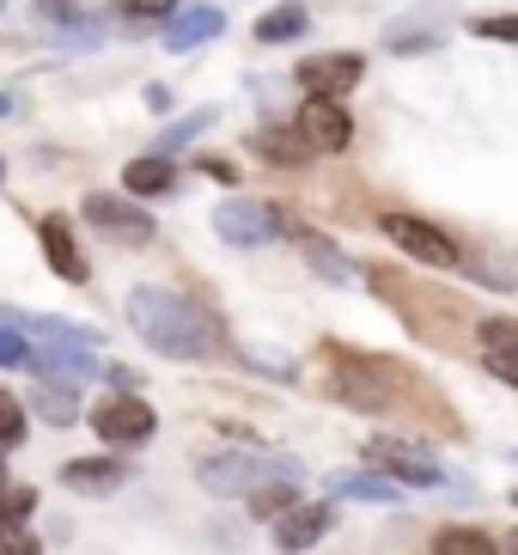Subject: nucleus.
<instances>
[{"mask_svg": "<svg viewBox=\"0 0 518 555\" xmlns=\"http://www.w3.org/2000/svg\"><path fill=\"white\" fill-rule=\"evenodd\" d=\"M329 494H336V501H366V506H397V501H403V489H397L390 476H378V470H341V476H329Z\"/></svg>", "mask_w": 518, "mask_h": 555, "instance_id": "obj_16", "label": "nucleus"}, {"mask_svg": "<svg viewBox=\"0 0 518 555\" xmlns=\"http://www.w3.org/2000/svg\"><path fill=\"white\" fill-rule=\"evenodd\" d=\"M213 116H220V111H190V116H178V122L159 134V153H171V147H183V141H195V134L208 129Z\"/></svg>", "mask_w": 518, "mask_h": 555, "instance_id": "obj_25", "label": "nucleus"}, {"mask_svg": "<svg viewBox=\"0 0 518 555\" xmlns=\"http://www.w3.org/2000/svg\"><path fill=\"white\" fill-rule=\"evenodd\" d=\"M7 111H13V99H0V116H7Z\"/></svg>", "mask_w": 518, "mask_h": 555, "instance_id": "obj_36", "label": "nucleus"}, {"mask_svg": "<svg viewBox=\"0 0 518 555\" xmlns=\"http://www.w3.org/2000/svg\"><path fill=\"white\" fill-rule=\"evenodd\" d=\"M25 360H31V343H25V330L0 318V366H25Z\"/></svg>", "mask_w": 518, "mask_h": 555, "instance_id": "obj_28", "label": "nucleus"}, {"mask_svg": "<svg viewBox=\"0 0 518 555\" xmlns=\"http://www.w3.org/2000/svg\"><path fill=\"white\" fill-rule=\"evenodd\" d=\"M80 214L92 220L98 232H111V238H122V245H141V238H153V214L134 208V202L122 196H86Z\"/></svg>", "mask_w": 518, "mask_h": 555, "instance_id": "obj_10", "label": "nucleus"}, {"mask_svg": "<svg viewBox=\"0 0 518 555\" xmlns=\"http://www.w3.org/2000/svg\"><path fill=\"white\" fill-rule=\"evenodd\" d=\"M385 232H390V245L409 250L415 262H427V269H457V245L445 238V232L433 227V220H415V214H385Z\"/></svg>", "mask_w": 518, "mask_h": 555, "instance_id": "obj_7", "label": "nucleus"}, {"mask_svg": "<svg viewBox=\"0 0 518 555\" xmlns=\"http://www.w3.org/2000/svg\"><path fill=\"white\" fill-rule=\"evenodd\" d=\"M299 134H306L318 153H348V141H354V116H348L341 99H318V92H306V104H299Z\"/></svg>", "mask_w": 518, "mask_h": 555, "instance_id": "obj_8", "label": "nucleus"}, {"mask_svg": "<svg viewBox=\"0 0 518 555\" xmlns=\"http://www.w3.org/2000/svg\"><path fill=\"white\" fill-rule=\"evenodd\" d=\"M397 385H403V373H390L385 360H336V378H329V397L348 409H366V415H378V409L397 403Z\"/></svg>", "mask_w": 518, "mask_h": 555, "instance_id": "obj_3", "label": "nucleus"}, {"mask_svg": "<svg viewBox=\"0 0 518 555\" xmlns=\"http://www.w3.org/2000/svg\"><path fill=\"white\" fill-rule=\"evenodd\" d=\"M195 476H202V489L220 494V501H244V494L257 489V482H269V476H306V470L281 452H213V457L195 464Z\"/></svg>", "mask_w": 518, "mask_h": 555, "instance_id": "obj_2", "label": "nucleus"}, {"mask_svg": "<svg viewBox=\"0 0 518 555\" xmlns=\"http://www.w3.org/2000/svg\"><path fill=\"white\" fill-rule=\"evenodd\" d=\"M329 525H336V513H329V506H299V501H293L287 513L275 519V550L281 555H306L311 543L329 538Z\"/></svg>", "mask_w": 518, "mask_h": 555, "instance_id": "obj_11", "label": "nucleus"}, {"mask_svg": "<svg viewBox=\"0 0 518 555\" xmlns=\"http://www.w3.org/2000/svg\"><path fill=\"white\" fill-rule=\"evenodd\" d=\"M220 31H226V13H220V7H183V13L165 18L159 43L171 55H190V50H202V43H213Z\"/></svg>", "mask_w": 518, "mask_h": 555, "instance_id": "obj_12", "label": "nucleus"}, {"mask_svg": "<svg viewBox=\"0 0 518 555\" xmlns=\"http://www.w3.org/2000/svg\"><path fill=\"white\" fill-rule=\"evenodd\" d=\"M476 37H488V43H518V13H501V18H476Z\"/></svg>", "mask_w": 518, "mask_h": 555, "instance_id": "obj_30", "label": "nucleus"}, {"mask_svg": "<svg viewBox=\"0 0 518 555\" xmlns=\"http://www.w3.org/2000/svg\"><path fill=\"white\" fill-rule=\"evenodd\" d=\"M31 409L43 415L49 427H67L74 415H80V385H55V378H37V391H31Z\"/></svg>", "mask_w": 518, "mask_h": 555, "instance_id": "obj_19", "label": "nucleus"}, {"mask_svg": "<svg viewBox=\"0 0 518 555\" xmlns=\"http://www.w3.org/2000/svg\"><path fill=\"white\" fill-rule=\"evenodd\" d=\"M293 238H299V250H306V262H311V269H318L324 281H336V287H354V281H360V269L348 262V250H336V245L324 238V232H306V227H299Z\"/></svg>", "mask_w": 518, "mask_h": 555, "instance_id": "obj_17", "label": "nucleus"}, {"mask_svg": "<svg viewBox=\"0 0 518 555\" xmlns=\"http://www.w3.org/2000/svg\"><path fill=\"white\" fill-rule=\"evenodd\" d=\"M122 482H129V470L116 457H67L62 464V489L74 494H116Z\"/></svg>", "mask_w": 518, "mask_h": 555, "instance_id": "obj_14", "label": "nucleus"}, {"mask_svg": "<svg viewBox=\"0 0 518 555\" xmlns=\"http://www.w3.org/2000/svg\"><path fill=\"white\" fill-rule=\"evenodd\" d=\"M13 446H25V409H18V397L0 391V452H13Z\"/></svg>", "mask_w": 518, "mask_h": 555, "instance_id": "obj_27", "label": "nucleus"}, {"mask_svg": "<svg viewBox=\"0 0 518 555\" xmlns=\"http://www.w3.org/2000/svg\"><path fill=\"white\" fill-rule=\"evenodd\" d=\"M213 232H220L232 250H262V245L281 238V214L257 196H226L213 208Z\"/></svg>", "mask_w": 518, "mask_h": 555, "instance_id": "obj_4", "label": "nucleus"}, {"mask_svg": "<svg viewBox=\"0 0 518 555\" xmlns=\"http://www.w3.org/2000/svg\"><path fill=\"white\" fill-rule=\"evenodd\" d=\"M366 464H373L378 476H390V482H403V489H439V482H445V470H439L422 446L390 440V434L366 440Z\"/></svg>", "mask_w": 518, "mask_h": 555, "instance_id": "obj_5", "label": "nucleus"}, {"mask_svg": "<svg viewBox=\"0 0 518 555\" xmlns=\"http://www.w3.org/2000/svg\"><path fill=\"white\" fill-rule=\"evenodd\" d=\"M513 457H518V452H513Z\"/></svg>", "mask_w": 518, "mask_h": 555, "instance_id": "obj_40", "label": "nucleus"}, {"mask_svg": "<svg viewBox=\"0 0 518 555\" xmlns=\"http://www.w3.org/2000/svg\"><path fill=\"white\" fill-rule=\"evenodd\" d=\"M250 153H257V159H269V165H281V171H293V165H306L318 147H311L299 129H287V122H269V129L250 134Z\"/></svg>", "mask_w": 518, "mask_h": 555, "instance_id": "obj_15", "label": "nucleus"}, {"mask_svg": "<svg viewBox=\"0 0 518 555\" xmlns=\"http://www.w3.org/2000/svg\"><path fill=\"white\" fill-rule=\"evenodd\" d=\"M488 373H494V378H506V385L518 391V354H488Z\"/></svg>", "mask_w": 518, "mask_h": 555, "instance_id": "obj_33", "label": "nucleus"}, {"mask_svg": "<svg viewBox=\"0 0 518 555\" xmlns=\"http://www.w3.org/2000/svg\"><path fill=\"white\" fill-rule=\"evenodd\" d=\"M37 238H43L49 269H55L62 281H74V287H80V281H86V250H80V238H74V227H67L62 214H49L43 227H37Z\"/></svg>", "mask_w": 518, "mask_h": 555, "instance_id": "obj_13", "label": "nucleus"}, {"mask_svg": "<svg viewBox=\"0 0 518 555\" xmlns=\"http://www.w3.org/2000/svg\"><path fill=\"white\" fill-rule=\"evenodd\" d=\"M153 427H159V415H153L134 391H116L92 409V434L104 446H141V440H153Z\"/></svg>", "mask_w": 518, "mask_h": 555, "instance_id": "obj_6", "label": "nucleus"}, {"mask_svg": "<svg viewBox=\"0 0 518 555\" xmlns=\"http://www.w3.org/2000/svg\"><path fill=\"white\" fill-rule=\"evenodd\" d=\"M433 555H501V543L488 531H476V525H445L433 538Z\"/></svg>", "mask_w": 518, "mask_h": 555, "instance_id": "obj_23", "label": "nucleus"}, {"mask_svg": "<svg viewBox=\"0 0 518 555\" xmlns=\"http://www.w3.org/2000/svg\"><path fill=\"white\" fill-rule=\"evenodd\" d=\"M513 501H518V494H513Z\"/></svg>", "mask_w": 518, "mask_h": 555, "instance_id": "obj_38", "label": "nucleus"}, {"mask_svg": "<svg viewBox=\"0 0 518 555\" xmlns=\"http://www.w3.org/2000/svg\"><path fill=\"white\" fill-rule=\"evenodd\" d=\"M244 360H250V366H269V373H281V378L299 373V366H293L287 354H269V348H244Z\"/></svg>", "mask_w": 518, "mask_h": 555, "instance_id": "obj_32", "label": "nucleus"}, {"mask_svg": "<svg viewBox=\"0 0 518 555\" xmlns=\"http://www.w3.org/2000/svg\"><path fill=\"white\" fill-rule=\"evenodd\" d=\"M37 18H43V25H55V31H62V25H80V0H37Z\"/></svg>", "mask_w": 518, "mask_h": 555, "instance_id": "obj_29", "label": "nucleus"}, {"mask_svg": "<svg viewBox=\"0 0 518 555\" xmlns=\"http://www.w3.org/2000/svg\"><path fill=\"white\" fill-rule=\"evenodd\" d=\"M360 74H366V62L354 50H329V55H306L293 80L306 86V92H318V99H341L348 86H360Z\"/></svg>", "mask_w": 518, "mask_h": 555, "instance_id": "obj_9", "label": "nucleus"}, {"mask_svg": "<svg viewBox=\"0 0 518 555\" xmlns=\"http://www.w3.org/2000/svg\"><path fill=\"white\" fill-rule=\"evenodd\" d=\"M439 37H445L439 31V13H415V18H397V25L385 31V43L397 55H415V50H433Z\"/></svg>", "mask_w": 518, "mask_h": 555, "instance_id": "obj_21", "label": "nucleus"}, {"mask_svg": "<svg viewBox=\"0 0 518 555\" xmlns=\"http://www.w3.org/2000/svg\"><path fill=\"white\" fill-rule=\"evenodd\" d=\"M122 25H165V18L178 13V0H116L111 7Z\"/></svg>", "mask_w": 518, "mask_h": 555, "instance_id": "obj_24", "label": "nucleus"}, {"mask_svg": "<svg viewBox=\"0 0 518 555\" xmlns=\"http://www.w3.org/2000/svg\"><path fill=\"white\" fill-rule=\"evenodd\" d=\"M0 7H7V0H0Z\"/></svg>", "mask_w": 518, "mask_h": 555, "instance_id": "obj_37", "label": "nucleus"}, {"mask_svg": "<svg viewBox=\"0 0 518 555\" xmlns=\"http://www.w3.org/2000/svg\"><path fill=\"white\" fill-rule=\"evenodd\" d=\"M306 31H311V13L299 7V0H287V7H269L250 37H257V43H299Z\"/></svg>", "mask_w": 518, "mask_h": 555, "instance_id": "obj_20", "label": "nucleus"}, {"mask_svg": "<svg viewBox=\"0 0 518 555\" xmlns=\"http://www.w3.org/2000/svg\"><path fill=\"white\" fill-rule=\"evenodd\" d=\"M25 513H31V494L18 489V494H13V501H7V489H0V531H13V525H18V519H25Z\"/></svg>", "mask_w": 518, "mask_h": 555, "instance_id": "obj_31", "label": "nucleus"}, {"mask_svg": "<svg viewBox=\"0 0 518 555\" xmlns=\"http://www.w3.org/2000/svg\"><path fill=\"white\" fill-rule=\"evenodd\" d=\"M129 324L153 354L165 360H213L220 354V330L195 299L171 294V287H134L129 294Z\"/></svg>", "mask_w": 518, "mask_h": 555, "instance_id": "obj_1", "label": "nucleus"}, {"mask_svg": "<svg viewBox=\"0 0 518 555\" xmlns=\"http://www.w3.org/2000/svg\"><path fill=\"white\" fill-rule=\"evenodd\" d=\"M244 501H250V513H257V519H281V513L299 501V476H269V482H257Z\"/></svg>", "mask_w": 518, "mask_h": 555, "instance_id": "obj_22", "label": "nucleus"}, {"mask_svg": "<svg viewBox=\"0 0 518 555\" xmlns=\"http://www.w3.org/2000/svg\"><path fill=\"white\" fill-rule=\"evenodd\" d=\"M482 354H518V318H488L482 324Z\"/></svg>", "mask_w": 518, "mask_h": 555, "instance_id": "obj_26", "label": "nucleus"}, {"mask_svg": "<svg viewBox=\"0 0 518 555\" xmlns=\"http://www.w3.org/2000/svg\"><path fill=\"white\" fill-rule=\"evenodd\" d=\"M0 476H7V470H0Z\"/></svg>", "mask_w": 518, "mask_h": 555, "instance_id": "obj_39", "label": "nucleus"}, {"mask_svg": "<svg viewBox=\"0 0 518 555\" xmlns=\"http://www.w3.org/2000/svg\"><path fill=\"white\" fill-rule=\"evenodd\" d=\"M122 190L129 196H171L178 190V171H171V153H146L122 171Z\"/></svg>", "mask_w": 518, "mask_h": 555, "instance_id": "obj_18", "label": "nucleus"}, {"mask_svg": "<svg viewBox=\"0 0 518 555\" xmlns=\"http://www.w3.org/2000/svg\"><path fill=\"white\" fill-rule=\"evenodd\" d=\"M0 555H43V550H37V538H25V531H7Z\"/></svg>", "mask_w": 518, "mask_h": 555, "instance_id": "obj_34", "label": "nucleus"}, {"mask_svg": "<svg viewBox=\"0 0 518 555\" xmlns=\"http://www.w3.org/2000/svg\"><path fill=\"white\" fill-rule=\"evenodd\" d=\"M146 111H171V92L165 86H146Z\"/></svg>", "mask_w": 518, "mask_h": 555, "instance_id": "obj_35", "label": "nucleus"}]
</instances>
